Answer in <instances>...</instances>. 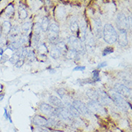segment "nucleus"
I'll list each match as a JSON object with an SVG mask.
<instances>
[{
    "instance_id": "f257e3e1",
    "label": "nucleus",
    "mask_w": 132,
    "mask_h": 132,
    "mask_svg": "<svg viewBox=\"0 0 132 132\" xmlns=\"http://www.w3.org/2000/svg\"><path fill=\"white\" fill-rule=\"evenodd\" d=\"M103 37L106 43L113 44L116 42L118 34L113 25L111 24H106L104 26Z\"/></svg>"
},
{
    "instance_id": "f03ea898",
    "label": "nucleus",
    "mask_w": 132,
    "mask_h": 132,
    "mask_svg": "<svg viewBox=\"0 0 132 132\" xmlns=\"http://www.w3.org/2000/svg\"><path fill=\"white\" fill-rule=\"evenodd\" d=\"M111 100L113 101L116 106L123 111H126L129 108V103H127L124 98L116 93H113L111 95Z\"/></svg>"
},
{
    "instance_id": "7ed1b4c3",
    "label": "nucleus",
    "mask_w": 132,
    "mask_h": 132,
    "mask_svg": "<svg viewBox=\"0 0 132 132\" xmlns=\"http://www.w3.org/2000/svg\"><path fill=\"white\" fill-rule=\"evenodd\" d=\"M69 43L71 45V49L75 50L76 52H77L78 54H84L85 52V49L84 48V46L82 44V41L77 38H76L75 36H71L69 39Z\"/></svg>"
},
{
    "instance_id": "20e7f679",
    "label": "nucleus",
    "mask_w": 132,
    "mask_h": 132,
    "mask_svg": "<svg viewBox=\"0 0 132 132\" xmlns=\"http://www.w3.org/2000/svg\"><path fill=\"white\" fill-rule=\"evenodd\" d=\"M87 108L89 109V111L99 113V114H105L106 113V110L105 108L101 105L100 103L95 100H89L87 103Z\"/></svg>"
},
{
    "instance_id": "39448f33",
    "label": "nucleus",
    "mask_w": 132,
    "mask_h": 132,
    "mask_svg": "<svg viewBox=\"0 0 132 132\" xmlns=\"http://www.w3.org/2000/svg\"><path fill=\"white\" fill-rule=\"evenodd\" d=\"M48 38L51 43H55L58 39L59 34V27L56 23H52L48 28Z\"/></svg>"
},
{
    "instance_id": "423d86ee",
    "label": "nucleus",
    "mask_w": 132,
    "mask_h": 132,
    "mask_svg": "<svg viewBox=\"0 0 132 132\" xmlns=\"http://www.w3.org/2000/svg\"><path fill=\"white\" fill-rule=\"evenodd\" d=\"M72 105L77 110L79 113H82L85 116H90L91 115V111H89V109L87 108L84 103H82L80 100H75L72 103Z\"/></svg>"
},
{
    "instance_id": "0eeeda50",
    "label": "nucleus",
    "mask_w": 132,
    "mask_h": 132,
    "mask_svg": "<svg viewBox=\"0 0 132 132\" xmlns=\"http://www.w3.org/2000/svg\"><path fill=\"white\" fill-rule=\"evenodd\" d=\"M85 44L86 49L88 51H93L95 47V41L94 38V36L90 31H87L85 38Z\"/></svg>"
},
{
    "instance_id": "6e6552de",
    "label": "nucleus",
    "mask_w": 132,
    "mask_h": 132,
    "mask_svg": "<svg viewBox=\"0 0 132 132\" xmlns=\"http://www.w3.org/2000/svg\"><path fill=\"white\" fill-rule=\"evenodd\" d=\"M114 89L117 94L124 97H129L131 93V91L129 87L121 84H116L114 86Z\"/></svg>"
},
{
    "instance_id": "1a4fd4ad",
    "label": "nucleus",
    "mask_w": 132,
    "mask_h": 132,
    "mask_svg": "<svg viewBox=\"0 0 132 132\" xmlns=\"http://www.w3.org/2000/svg\"><path fill=\"white\" fill-rule=\"evenodd\" d=\"M97 101L100 103L101 105H108L112 101V100H111V97L108 96L105 92H104L101 89H97Z\"/></svg>"
},
{
    "instance_id": "9d476101",
    "label": "nucleus",
    "mask_w": 132,
    "mask_h": 132,
    "mask_svg": "<svg viewBox=\"0 0 132 132\" xmlns=\"http://www.w3.org/2000/svg\"><path fill=\"white\" fill-rule=\"evenodd\" d=\"M116 24L118 30H126L128 27L127 24V18L125 16V14L123 13H120L117 16L116 20Z\"/></svg>"
},
{
    "instance_id": "9b49d317",
    "label": "nucleus",
    "mask_w": 132,
    "mask_h": 132,
    "mask_svg": "<svg viewBox=\"0 0 132 132\" xmlns=\"http://www.w3.org/2000/svg\"><path fill=\"white\" fill-rule=\"evenodd\" d=\"M103 26H102V22L99 19H95L94 20V34L96 38H100L103 37Z\"/></svg>"
},
{
    "instance_id": "f8f14e48",
    "label": "nucleus",
    "mask_w": 132,
    "mask_h": 132,
    "mask_svg": "<svg viewBox=\"0 0 132 132\" xmlns=\"http://www.w3.org/2000/svg\"><path fill=\"white\" fill-rule=\"evenodd\" d=\"M117 40L118 41V44L121 46H126L128 45V38H127V33L126 30H119Z\"/></svg>"
},
{
    "instance_id": "ddd939ff",
    "label": "nucleus",
    "mask_w": 132,
    "mask_h": 132,
    "mask_svg": "<svg viewBox=\"0 0 132 132\" xmlns=\"http://www.w3.org/2000/svg\"><path fill=\"white\" fill-rule=\"evenodd\" d=\"M32 122L35 125L40 126V127H47L48 125V119L40 115H36L33 118Z\"/></svg>"
},
{
    "instance_id": "4468645a",
    "label": "nucleus",
    "mask_w": 132,
    "mask_h": 132,
    "mask_svg": "<svg viewBox=\"0 0 132 132\" xmlns=\"http://www.w3.org/2000/svg\"><path fill=\"white\" fill-rule=\"evenodd\" d=\"M57 109L58 117H61V118L64 119V120H70L73 116H71L69 111L68 110L67 108L62 107Z\"/></svg>"
},
{
    "instance_id": "2eb2a0df",
    "label": "nucleus",
    "mask_w": 132,
    "mask_h": 132,
    "mask_svg": "<svg viewBox=\"0 0 132 132\" xmlns=\"http://www.w3.org/2000/svg\"><path fill=\"white\" fill-rule=\"evenodd\" d=\"M40 110L44 114L50 116H54L55 108L53 106L47 103H41L40 105Z\"/></svg>"
},
{
    "instance_id": "dca6fc26",
    "label": "nucleus",
    "mask_w": 132,
    "mask_h": 132,
    "mask_svg": "<svg viewBox=\"0 0 132 132\" xmlns=\"http://www.w3.org/2000/svg\"><path fill=\"white\" fill-rule=\"evenodd\" d=\"M48 100H49V103L53 106H55V107H56L57 108L64 107V105L63 103V102L61 101V99H59L57 97L51 95V96L48 97Z\"/></svg>"
},
{
    "instance_id": "f3484780",
    "label": "nucleus",
    "mask_w": 132,
    "mask_h": 132,
    "mask_svg": "<svg viewBox=\"0 0 132 132\" xmlns=\"http://www.w3.org/2000/svg\"><path fill=\"white\" fill-rule=\"evenodd\" d=\"M79 30H80V33L82 34L81 41H85L86 32H87V23L85 20H82L80 22V24L79 25Z\"/></svg>"
},
{
    "instance_id": "a211bd4d",
    "label": "nucleus",
    "mask_w": 132,
    "mask_h": 132,
    "mask_svg": "<svg viewBox=\"0 0 132 132\" xmlns=\"http://www.w3.org/2000/svg\"><path fill=\"white\" fill-rule=\"evenodd\" d=\"M70 30L72 32L77 33L79 31V24L76 18H72L70 21V25H69Z\"/></svg>"
},
{
    "instance_id": "6ab92c4d",
    "label": "nucleus",
    "mask_w": 132,
    "mask_h": 132,
    "mask_svg": "<svg viewBox=\"0 0 132 132\" xmlns=\"http://www.w3.org/2000/svg\"><path fill=\"white\" fill-rule=\"evenodd\" d=\"M55 48L61 53V54H63V55H65L68 51L67 46L66 43H64V42H59V43H57L56 44Z\"/></svg>"
},
{
    "instance_id": "aec40b11",
    "label": "nucleus",
    "mask_w": 132,
    "mask_h": 132,
    "mask_svg": "<svg viewBox=\"0 0 132 132\" xmlns=\"http://www.w3.org/2000/svg\"><path fill=\"white\" fill-rule=\"evenodd\" d=\"M11 28H12V25H11L10 22L4 21L2 25V32H3L4 34L7 35L10 32Z\"/></svg>"
},
{
    "instance_id": "412c9836",
    "label": "nucleus",
    "mask_w": 132,
    "mask_h": 132,
    "mask_svg": "<svg viewBox=\"0 0 132 132\" xmlns=\"http://www.w3.org/2000/svg\"><path fill=\"white\" fill-rule=\"evenodd\" d=\"M37 50H38V52L39 53L40 55H41V56H46V54L48 53V48H47L46 46L44 43H42V44L39 45V46H38Z\"/></svg>"
},
{
    "instance_id": "4be33fe9",
    "label": "nucleus",
    "mask_w": 132,
    "mask_h": 132,
    "mask_svg": "<svg viewBox=\"0 0 132 132\" xmlns=\"http://www.w3.org/2000/svg\"><path fill=\"white\" fill-rule=\"evenodd\" d=\"M18 13H19V18L20 20H22L26 19L27 17H28V12H27L25 7H22V6H20V7H19Z\"/></svg>"
},
{
    "instance_id": "5701e85b",
    "label": "nucleus",
    "mask_w": 132,
    "mask_h": 132,
    "mask_svg": "<svg viewBox=\"0 0 132 132\" xmlns=\"http://www.w3.org/2000/svg\"><path fill=\"white\" fill-rule=\"evenodd\" d=\"M78 53L76 52L75 50L73 49H69V50L67 51V52L66 53L65 56L68 59H70V60H73V59H75L76 58H77L78 56Z\"/></svg>"
},
{
    "instance_id": "b1692460",
    "label": "nucleus",
    "mask_w": 132,
    "mask_h": 132,
    "mask_svg": "<svg viewBox=\"0 0 132 132\" xmlns=\"http://www.w3.org/2000/svg\"><path fill=\"white\" fill-rule=\"evenodd\" d=\"M87 95L88 96V97H89L91 99V100H95V101H97V90H95V89H89L87 92Z\"/></svg>"
},
{
    "instance_id": "393cba45",
    "label": "nucleus",
    "mask_w": 132,
    "mask_h": 132,
    "mask_svg": "<svg viewBox=\"0 0 132 132\" xmlns=\"http://www.w3.org/2000/svg\"><path fill=\"white\" fill-rule=\"evenodd\" d=\"M41 29L43 32H47L48 28H49V20L47 17H43L42 20V23H41Z\"/></svg>"
},
{
    "instance_id": "a878e982",
    "label": "nucleus",
    "mask_w": 132,
    "mask_h": 132,
    "mask_svg": "<svg viewBox=\"0 0 132 132\" xmlns=\"http://www.w3.org/2000/svg\"><path fill=\"white\" fill-rule=\"evenodd\" d=\"M20 57H21V53L20 51H17L16 53H14L12 56V57L9 59V61H10V63H12V64H15L20 59Z\"/></svg>"
},
{
    "instance_id": "bb28decb",
    "label": "nucleus",
    "mask_w": 132,
    "mask_h": 132,
    "mask_svg": "<svg viewBox=\"0 0 132 132\" xmlns=\"http://www.w3.org/2000/svg\"><path fill=\"white\" fill-rule=\"evenodd\" d=\"M65 14H66V11H65L64 8L58 7V9L56 10V16L59 20H61L63 18H64Z\"/></svg>"
},
{
    "instance_id": "cd10ccee",
    "label": "nucleus",
    "mask_w": 132,
    "mask_h": 132,
    "mask_svg": "<svg viewBox=\"0 0 132 132\" xmlns=\"http://www.w3.org/2000/svg\"><path fill=\"white\" fill-rule=\"evenodd\" d=\"M68 105V110L69 111V112H70V113L71 114V116H75V117H78L79 116V113L78 111H77V110L71 104H69V103H67V104Z\"/></svg>"
},
{
    "instance_id": "c85d7f7f",
    "label": "nucleus",
    "mask_w": 132,
    "mask_h": 132,
    "mask_svg": "<svg viewBox=\"0 0 132 132\" xmlns=\"http://www.w3.org/2000/svg\"><path fill=\"white\" fill-rule=\"evenodd\" d=\"M20 33V28L18 26H14V27H12L10 30V36L12 38H14L16 36H18Z\"/></svg>"
},
{
    "instance_id": "c756f323",
    "label": "nucleus",
    "mask_w": 132,
    "mask_h": 132,
    "mask_svg": "<svg viewBox=\"0 0 132 132\" xmlns=\"http://www.w3.org/2000/svg\"><path fill=\"white\" fill-rule=\"evenodd\" d=\"M50 55L53 58V59H59V58L60 57L61 53H60L56 48H54L51 51Z\"/></svg>"
},
{
    "instance_id": "7c9ffc66",
    "label": "nucleus",
    "mask_w": 132,
    "mask_h": 132,
    "mask_svg": "<svg viewBox=\"0 0 132 132\" xmlns=\"http://www.w3.org/2000/svg\"><path fill=\"white\" fill-rule=\"evenodd\" d=\"M41 30H42V29H41L40 24L38 23V22H36V24L34 25V26H33V32H34V35L39 36Z\"/></svg>"
},
{
    "instance_id": "2f4dec72",
    "label": "nucleus",
    "mask_w": 132,
    "mask_h": 132,
    "mask_svg": "<svg viewBox=\"0 0 132 132\" xmlns=\"http://www.w3.org/2000/svg\"><path fill=\"white\" fill-rule=\"evenodd\" d=\"M14 8L13 7V5L10 4H9L7 7L6 8V10H5V13H6V15L7 16H9V17H10L11 15H12V14H14Z\"/></svg>"
},
{
    "instance_id": "473e14b6",
    "label": "nucleus",
    "mask_w": 132,
    "mask_h": 132,
    "mask_svg": "<svg viewBox=\"0 0 132 132\" xmlns=\"http://www.w3.org/2000/svg\"><path fill=\"white\" fill-rule=\"evenodd\" d=\"M30 27H31L30 22H25V23L22 25V30L23 32H28L29 31V30L30 29Z\"/></svg>"
},
{
    "instance_id": "72a5a7b5",
    "label": "nucleus",
    "mask_w": 132,
    "mask_h": 132,
    "mask_svg": "<svg viewBox=\"0 0 132 132\" xmlns=\"http://www.w3.org/2000/svg\"><path fill=\"white\" fill-rule=\"evenodd\" d=\"M113 51H114V50H113V48L112 47H106V48H104L103 51V56H105L108 54H112Z\"/></svg>"
},
{
    "instance_id": "f704fd0d",
    "label": "nucleus",
    "mask_w": 132,
    "mask_h": 132,
    "mask_svg": "<svg viewBox=\"0 0 132 132\" xmlns=\"http://www.w3.org/2000/svg\"><path fill=\"white\" fill-rule=\"evenodd\" d=\"M99 75H100V72L98 70H94L93 72V80L95 81V82H100V77H99Z\"/></svg>"
},
{
    "instance_id": "c9c22d12",
    "label": "nucleus",
    "mask_w": 132,
    "mask_h": 132,
    "mask_svg": "<svg viewBox=\"0 0 132 132\" xmlns=\"http://www.w3.org/2000/svg\"><path fill=\"white\" fill-rule=\"evenodd\" d=\"M79 82H81L82 84H92V83H95L94 80H92L90 79H79Z\"/></svg>"
},
{
    "instance_id": "e433bc0d",
    "label": "nucleus",
    "mask_w": 132,
    "mask_h": 132,
    "mask_svg": "<svg viewBox=\"0 0 132 132\" xmlns=\"http://www.w3.org/2000/svg\"><path fill=\"white\" fill-rule=\"evenodd\" d=\"M28 59L30 61H32L34 60L35 59V55H34V52L32 51H30L28 52Z\"/></svg>"
},
{
    "instance_id": "4c0bfd02",
    "label": "nucleus",
    "mask_w": 132,
    "mask_h": 132,
    "mask_svg": "<svg viewBox=\"0 0 132 132\" xmlns=\"http://www.w3.org/2000/svg\"><path fill=\"white\" fill-rule=\"evenodd\" d=\"M85 69V67H84V66H77V67H76L75 68H74L73 71H84Z\"/></svg>"
},
{
    "instance_id": "58836bf2",
    "label": "nucleus",
    "mask_w": 132,
    "mask_h": 132,
    "mask_svg": "<svg viewBox=\"0 0 132 132\" xmlns=\"http://www.w3.org/2000/svg\"><path fill=\"white\" fill-rule=\"evenodd\" d=\"M28 51L26 50V49H23L22 51L21 52V57L22 59H25L28 56Z\"/></svg>"
},
{
    "instance_id": "ea45409f",
    "label": "nucleus",
    "mask_w": 132,
    "mask_h": 132,
    "mask_svg": "<svg viewBox=\"0 0 132 132\" xmlns=\"http://www.w3.org/2000/svg\"><path fill=\"white\" fill-rule=\"evenodd\" d=\"M39 39H40V36H36V35H34L33 37H32V41H33V43L34 44H37V43L39 42Z\"/></svg>"
},
{
    "instance_id": "a19ab883",
    "label": "nucleus",
    "mask_w": 132,
    "mask_h": 132,
    "mask_svg": "<svg viewBox=\"0 0 132 132\" xmlns=\"http://www.w3.org/2000/svg\"><path fill=\"white\" fill-rule=\"evenodd\" d=\"M23 64H24V60H22V59L20 60H20H19V61H18L14 65H15V67L17 68H20L23 65Z\"/></svg>"
},
{
    "instance_id": "79ce46f5",
    "label": "nucleus",
    "mask_w": 132,
    "mask_h": 132,
    "mask_svg": "<svg viewBox=\"0 0 132 132\" xmlns=\"http://www.w3.org/2000/svg\"><path fill=\"white\" fill-rule=\"evenodd\" d=\"M57 93L61 97H63L65 94V90L64 89H62V88H61V89H59L57 90Z\"/></svg>"
},
{
    "instance_id": "37998d69",
    "label": "nucleus",
    "mask_w": 132,
    "mask_h": 132,
    "mask_svg": "<svg viewBox=\"0 0 132 132\" xmlns=\"http://www.w3.org/2000/svg\"><path fill=\"white\" fill-rule=\"evenodd\" d=\"M34 132H49L46 129H43L42 128H38V129H35Z\"/></svg>"
},
{
    "instance_id": "c03bdc74",
    "label": "nucleus",
    "mask_w": 132,
    "mask_h": 132,
    "mask_svg": "<svg viewBox=\"0 0 132 132\" xmlns=\"http://www.w3.org/2000/svg\"><path fill=\"white\" fill-rule=\"evenodd\" d=\"M127 24H128V27H131V16L130 15L127 18Z\"/></svg>"
},
{
    "instance_id": "a18cd8bd",
    "label": "nucleus",
    "mask_w": 132,
    "mask_h": 132,
    "mask_svg": "<svg viewBox=\"0 0 132 132\" xmlns=\"http://www.w3.org/2000/svg\"><path fill=\"white\" fill-rule=\"evenodd\" d=\"M106 66H107V62H106V61H103V62H102V63L99 64L98 66H97V67L103 68V67H106Z\"/></svg>"
},
{
    "instance_id": "49530a36",
    "label": "nucleus",
    "mask_w": 132,
    "mask_h": 132,
    "mask_svg": "<svg viewBox=\"0 0 132 132\" xmlns=\"http://www.w3.org/2000/svg\"><path fill=\"white\" fill-rule=\"evenodd\" d=\"M9 114H10V113H9V112L7 111V108H4V117L6 118V119H7V120L9 119Z\"/></svg>"
},
{
    "instance_id": "de8ad7c7",
    "label": "nucleus",
    "mask_w": 132,
    "mask_h": 132,
    "mask_svg": "<svg viewBox=\"0 0 132 132\" xmlns=\"http://www.w3.org/2000/svg\"><path fill=\"white\" fill-rule=\"evenodd\" d=\"M4 97V94H0V101L3 100Z\"/></svg>"
},
{
    "instance_id": "09e8293b",
    "label": "nucleus",
    "mask_w": 132,
    "mask_h": 132,
    "mask_svg": "<svg viewBox=\"0 0 132 132\" xmlns=\"http://www.w3.org/2000/svg\"><path fill=\"white\" fill-rule=\"evenodd\" d=\"M4 53V50L2 48H0V55H3Z\"/></svg>"
},
{
    "instance_id": "8fccbe9b",
    "label": "nucleus",
    "mask_w": 132,
    "mask_h": 132,
    "mask_svg": "<svg viewBox=\"0 0 132 132\" xmlns=\"http://www.w3.org/2000/svg\"><path fill=\"white\" fill-rule=\"evenodd\" d=\"M2 26L0 25V35H2Z\"/></svg>"
},
{
    "instance_id": "3c124183",
    "label": "nucleus",
    "mask_w": 132,
    "mask_h": 132,
    "mask_svg": "<svg viewBox=\"0 0 132 132\" xmlns=\"http://www.w3.org/2000/svg\"><path fill=\"white\" fill-rule=\"evenodd\" d=\"M1 37H2V35H0V38H1Z\"/></svg>"
}]
</instances>
